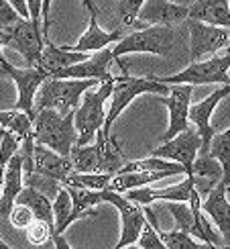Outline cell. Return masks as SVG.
Listing matches in <instances>:
<instances>
[{
  "label": "cell",
  "instance_id": "obj_1",
  "mask_svg": "<svg viewBox=\"0 0 230 249\" xmlns=\"http://www.w3.org/2000/svg\"><path fill=\"white\" fill-rule=\"evenodd\" d=\"M33 137L35 143L53 149L61 155H69L76 145L78 131L74 124V110L61 115L55 108H39L33 115Z\"/></svg>",
  "mask_w": 230,
  "mask_h": 249
},
{
  "label": "cell",
  "instance_id": "obj_2",
  "mask_svg": "<svg viewBox=\"0 0 230 249\" xmlns=\"http://www.w3.org/2000/svg\"><path fill=\"white\" fill-rule=\"evenodd\" d=\"M96 84H98V80H92V78H53V76H49L41 82V86L35 94L33 115L39 108H55L61 115L76 110L82 100V94Z\"/></svg>",
  "mask_w": 230,
  "mask_h": 249
},
{
  "label": "cell",
  "instance_id": "obj_3",
  "mask_svg": "<svg viewBox=\"0 0 230 249\" xmlns=\"http://www.w3.org/2000/svg\"><path fill=\"white\" fill-rule=\"evenodd\" d=\"M180 43L177 27L151 25L143 31H134L131 35H122L116 45L112 47L114 57H122L127 53H153L161 57H171Z\"/></svg>",
  "mask_w": 230,
  "mask_h": 249
},
{
  "label": "cell",
  "instance_id": "obj_4",
  "mask_svg": "<svg viewBox=\"0 0 230 249\" xmlns=\"http://www.w3.org/2000/svg\"><path fill=\"white\" fill-rule=\"evenodd\" d=\"M112 84H114V80H104V82H98L96 90L88 88L82 94L80 105L74 110V124L78 131L76 145L92 143L94 137H96V133L104 124V119H106L104 105H106V100L110 98Z\"/></svg>",
  "mask_w": 230,
  "mask_h": 249
},
{
  "label": "cell",
  "instance_id": "obj_5",
  "mask_svg": "<svg viewBox=\"0 0 230 249\" xmlns=\"http://www.w3.org/2000/svg\"><path fill=\"white\" fill-rule=\"evenodd\" d=\"M167 92H169V86L163 84V82H157L155 78H131V76L114 78L112 92H110V108L106 112V119H104V124L100 127V131L110 135L114 121L120 117V112L139 94H161L163 96Z\"/></svg>",
  "mask_w": 230,
  "mask_h": 249
},
{
  "label": "cell",
  "instance_id": "obj_6",
  "mask_svg": "<svg viewBox=\"0 0 230 249\" xmlns=\"http://www.w3.org/2000/svg\"><path fill=\"white\" fill-rule=\"evenodd\" d=\"M228 68H230V53L224 55H210L204 59L192 61L183 71L175 76H151L157 82L163 84H230V76H228Z\"/></svg>",
  "mask_w": 230,
  "mask_h": 249
},
{
  "label": "cell",
  "instance_id": "obj_7",
  "mask_svg": "<svg viewBox=\"0 0 230 249\" xmlns=\"http://www.w3.org/2000/svg\"><path fill=\"white\" fill-rule=\"evenodd\" d=\"M0 43H2V47L18 51L25 57L27 66H37L45 45V37L43 31H41V25L33 23L31 18L20 17L13 25L0 29Z\"/></svg>",
  "mask_w": 230,
  "mask_h": 249
},
{
  "label": "cell",
  "instance_id": "obj_8",
  "mask_svg": "<svg viewBox=\"0 0 230 249\" xmlns=\"http://www.w3.org/2000/svg\"><path fill=\"white\" fill-rule=\"evenodd\" d=\"M185 29L190 33V55L192 61L216 55L230 43V27L210 25L197 18H185Z\"/></svg>",
  "mask_w": 230,
  "mask_h": 249
},
{
  "label": "cell",
  "instance_id": "obj_9",
  "mask_svg": "<svg viewBox=\"0 0 230 249\" xmlns=\"http://www.w3.org/2000/svg\"><path fill=\"white\" fill-rule=\"evenodd\" d=\"M104 202H110L114 209L120 213V239L116 243V249L134 245L143 231V225L147 223V216L143 213V206L129 200L122 192H114L104 188Z\"/></svg>",
  "mask_w": 230,
  "mask_h": 249
},
{
  "label": "cell",
  "instance_id": "obj_10",
  "mask_svg": "<svg viewBox=\"0 0 230 249\" xmlns=\"http://www.w3.org/2000/svg\"><path fill=\"white\" fill-rule=\"evenodd\" d=\"M200 147H202L200 133L196 131V127H187L181 133H177L175 137L163 141V145H159L157 149H153V155L181 163L185 168V174H192V165L197 158V153H200Z\"/></svg>",
  "mask_w": 230,
  "mask_h": 249
},
{
  "label": "cell",
  "instance_id": "obj_11",
  "mask_svg": "<svg viewBox=\"0 0 230 249\" xmlns=\"http://www.w3.org/2000/svg\"><path fill=\"white\" fill-rule=\"evenodd\" d=\"M0 68H2L4 74L16 84L18 100H16V107H15V108L27 112V115L33 119L35 94H37V90H39V86H41V82H43L47 76H45L39 68H35V66H29V68H25V70H20V68H15V66L10 64V61H6V59L0 61Z\"/></svg>",
  "mask_w": 230,
  "mask_h": 249
},
{
  "label": "cell",
  "instance_id": "obj_12",
  "mask_svg": "<svg viewBox=\"0 0 230 249\" xmlns=\"http://www.w3.org/2000/svg\"><path fill=\"white\" fill-rule=\"evenodd\" d=\"M116 61L114 57V51L112 47H102L98 49L94 55H88L86 59L78 61L74 66H67V68H61L57 70L53 78H92V80H114V76L110 74V66Z\"/></svg>",
  "mask_w": 230,
  "mask_h": 249
},
{
  "label": "cell",
  "instance_id": "obj_13",
  "mask_svg": "<svg viewBox=\"0 0 230 249\" xmlns=\"http://www.w3.org/2000/svg\"><path fill=\"white\" fill-rule=\"evenodd\" d=\"M192 92H194L192 84H181V86L175 84L169 88V96L159 94V102L169 110V127H167V133L163 135V141L175 137L177 133H181L187 127H192L190 119H187V110H190L192 105Z\"/></svg>",
  "mask_w": 230,
  "mask_h": 249
},
{
  "label": "cell",
  "instance_id": "obj_14",
  "mask_svg": "<svg viewBox=\"0 0 230 249\" xmlns=\"http://www.w3.org/2000/svg\"><path fill=\"white\" fill-rule=\"evenodd\" d=\"M228 94H230V84H224L222 88L214 90L212 94L208 98H204L202 102H197V105H190L187 119H190V123L196 127V131L200 133V139H202V147H200V153H197V155H206L208 149H210L212 135L216 133L212 129V124H210L212 112H214V108L218 105H220V100H224Z\"/></svg>",
  "mask_w": 230,
  "mask_h": 249
},
{
  "label": "cell",
  "instance_id": "obj_15",
  "mask_svg": "<svg viewBox=\"0 0 230 249\" xmlns=\"http://www.w3.org/2000/svg\"><path fill=\"white\" fill-rule=\"evenodd\" d=\"M194 190H196V176L194 174H185L183 182L175 184V186H167V188H163V190L149 188V186H139V188H131V190L122 192V194L127 196L129 200L145 206V204H153L157 200H163V202H167V200L187 202Z\"/></svg>",
  "mask_w": 230,
  "mask_h": 249
},
{
  "label": "cell",
  "instance_id": "obj_16",
  "mask_svg": "<svg viewBox=\"0 0 230 249\" xmlns=\"http://www.w3.org/2000/svg\"><path fill=\"white\" fill-rule=\"evenodd\" d=\"M33 172L51 178L59 184H66L69 176L74 174V163H71L69 155H61L53 149L45 147L41 143H35L33 147Z\"/></svg>",
  "mask_w": 230,
  "mask_h": 249
},
{
  "label": "cell",
  "instance_id": "obj_17",
  "mask_svg": "<svg viewBox=\"0 0 230 249\" xmlns=\"http://www.w3.org/2000/svg\"><path fill=\"white\" fill-rule=\"evenodd\" d=\"M226 184L218 180L212 190L206 194V198H202L200 209L212 216V221L216 223L218 231H220L222 237V245L230 247V202L226 198Z\"/></svg>",
  "mask_w": 230,
  "mask_h": 249
},
{
  "label": "cell",
  "instance_id": "obj_18",
  "mask_svg": "<svg viewBox=\"0 0 230 249\" xmlns=\"http://www.w3.org/2000/svg\"><path fill=\"white\" fill-rule=\"evenodd\" d=\"M185 4H175L169 0H145L139 8L137 18L149 25H167V27H180L187 18Z\"/></svg>",
  "mask_w": 230,
  "mask_h": 249
},
{
  "label": "cell",
  "instance_id": "obj_19",
  "mask_svg": "<svg viewBox=\"0 0 230 249\" xmlns=\"http://www.w3.org/2000/svg\"><path fill=\"white\" fill-rule=\"evenodd\" d=\"M25 186L23 182V158L16 151L4 165V178L2 190H0V219H8V213L13 209L16 194Z\"/></svg>",
  "mask_w": 230,
  "mask_h": 249
},
{
  "label": "cell",
  "instance_id": "obj_20",
  "mask_svg": "<svg viewBox=\"0 0 230 249\" xmlns=\"http://www.w3.org/2000/svg\"><path fill=\"white\" fill-rule=\"evenodd\" d=\"M86 57H88L86 51H71V49H66L64 45L57 47V45L51 43L49 39H45L43 51H41V57H39L35 68H39L49 78V76H53L57 70L74 66V64H78V61L86 59Z\"/></svg>",
  "mask_w": 230,
  "mask_h": 249
},
{
  "label": "cell",
  "instance_id": "obj_21",
  "mask_svg": "<svg viewBox=\"0 0 230 249\" xmlns=\"http://www.w3.org/2000/svg\"><path fill=\"white\" fill-rule=\"evenodd\" d=\"M169 176H177L169 170H131V172H116L112 174L108 182V190L114 192H127L131 188H139V186H151L159 180H165Z\"/></svg>",
  "mask_w": 230,
  "mask_h": 249
},
{
  "label": "cell",
  "instance_id": "obj_22",
  "mask_svg": "<svg viewBox=\"0 0 230 249\" xmlns=\"http://www.w3.org/2000/svg\"><path fill=\"white\" fill-rule=\"evenodd\" d=\"M98 15H90V23H88V29L82 33V37L78 39V43L74 45H64L66 49H71V51H98L102 47H108L112 43H116V41L122 37V31H104L100 29L98 20H96Z\"/></svg>",
  "mask_w": 230,
  "mask_h": 249
},
{
  "label": "cell",
  "instance_id": "obj_23",
  "mask_svg": "<svg viewBox=\"0 0 230 249\" xmlns=\"http://www.w3.org/2000/svg\"><path fill=\"white\" fill-rule=\"evenodd\" d=\"M187 18H197L210 25L230 27V8L228 0H196L187 8Z\"/></svg>",
  "mask_w": 230,
  "mask_h": 249
},
{
  "label": "cell",
  "instance_id": "obj_24",
  "mask_svg": "<svg viewBox=\"0 0 230 249\" xmlns=\"http://www.w3.org/2000/svg\"><path fill=\"white\" fill-rule=\"evenodd\" d=\"M66 188H67V192L71 196V213H69L71 225H74L76 221H80V219H86V216L94 214V209L104 202L102 190L80 188V186H66Z\"/></svg>",
  "mask_w": 230,
  "mask_h": 249
},
{
  "label": "cell",
  "instance_id": "obj_25",
  "mask_svg": "<svg viewBox=\"0 0 230 249\" xmlns=\"http://www.w3.org/2000/svg\"><path fill=\"white\" fill-rule=\"evenodd\" d=\"M15 202L29 206L35 219L45 221L47 225L53 227V209H51V200H49L47 194H43L41 190L33 188V186H23L20 192L16 194Z\"/></svg>",
  "mask_w": 230,
  "mask_h": 249
},
{
  "label": "cell",
  "instance_id": "obj_26",
  "mask_svg": "<svg viewBox=\"0 0 230 249\" xmlns=\"http://www.w3.org/2000/svg\"><path fill=\"white\" fill-rule=\"evenodd\" d=\"M208 155H212V158L222 165V178H220V182H224L226 188H228V186H230V127L224 133H214L212 135Z\"/></svg>",
  "mask_w": 230,
  "mask_h": 249
},
{
  "label": "cell",
  "instance_id": "obj_27",
  "mask_svg": "<svg viewBox=\"0 0 230 249\" xmlns=\"http://www.w3.org/2000/svg\"><path fill=\"white\" fill-rule=\"evenodd\" d=\"M0 127L8 129L10 133H15L18 141H23L27 135L33 133V119L27 112L13 108V110H0Z\"/></svg>",
  "mask_w": 230,
  "mask_h": 249
},
{
  "label": "cell",
  "instance_id": "obj_28",
  "mask_svg": "<svg viewBox=\"0 0 230 249\" xmlns=\"http://www.w3.org/2000/svg\"><path fill=\"white\" fill-rule=\"evenodd\" d=\"M69 160L76 172H98V147L96 143L74 145L69 151Z\"/></svg>",
  "mask_w": 230,
  "mask_h": 249
},
{
  "label": "cell",
  "instance_id": "obj_29",
  "mask_svg": "<svg viewBox=\"0 0 230 249\" xmlns=\"http://www.w3.org/2000/svg\"><path fill=\"white\" fill-rule=\"evenodd\" d=\"M112 174L104 172H74L69 176L66 186H80V188H92V190H104L108 188V182Z\"/></svg>",
  "mask_w": 230,
  "mask_h": 249
},
{
  "label": "cell",
  "instance_id": "obj_30",
  "mask_svg": "<svg viewBox=\"0 0 230 249\" xmlns=\"http://www.w3.org/2000/svg\"><path fill=\"white\" fill-rule=\"evenodd\" d=\"M159 233V239L163 241L165 249H197V247H204L202 241H197L196 237H192L190 233L185 231H161L157 229Z\"/></svg>",
  "mask_w": 230,
  "mask_h": 249
},
{
  "label": "cell",
  "instance_id": "obj_31",
  "mask_svg": "<svg viewBox=\"0 0 230 249\" xmlns=\"http://www.w3.org/2000/svg\"><path fill=\"white\" fill-rule=\"evenodd\" d=\"M192 174L200 176V178H208L212 182H218L222 178V165L208 153L206 155H197L194 165H192Z\"/></svg>",
  "mask_w": 230,
  "mask_h": 249
},
{
  "label": "cell",
  "instance_id": "obj_32",
  "mask_svg": "<svg viewBox=\"0 0 230 249\" xmlns=\"http://www.w3.org/2000/svg\"><path fill=\"white\" fill-rule=\"evenodd\" d=\"M165 204H167V211H169L171 216H173L177 229L190 233L192 231V223H194V214H192L190 204L180 202V200H167Z\"/></svg>",
  "mask_w": 230,
  "mask_h": 249
},
{
  "label": "cell",
  "instance_id": "obj_33",
  "mask_svg": "<svg viewBox=\"0 0 230 249\" xmlns=\"http://www.w3.org/2000/svg\"><path fill=\"white\" fill-rule=\"evenodd\" d=\"M27 239L31 245L35 247H41V245H47L51 243V235H53V227L47 225L45 221H39V219H33V223H31L27 227Z\"/></svg>",
  "mask_w": 230,
  "mask_h": 249
},
{
  "label": "cell",
  "instance_id": "obj_34",
  "mask_svg": "<svg viewBox=\"0 0 230 249\" xmlns=\"http://www.w3.org/2000/svg\"><path fill=\"white\" fill-rule=\"evenodd\" d=\"M18 145H20V141L15 133H10L8 129H0V165H2V168L18 151Z\"/></svg>",
  "mask_w": 230,
  "mask_h": 249
},
{
  "label": "cell",
  "instance_id": "obj_35",
  "mask_svg": "<svg viewBox=\"0 0 230 249\" xmlns=\"http://www.w3.org/2000/svg\"><path fill=\"white\" fill-rule=\"evenodd\" d=\"M33 219H35V216H33V213H31L29 206L18 204V202H15L13 209H10V213H8L10 225H13L15 229H20V231H25L27 227L33 223Z\"/></svg>",
  "mask_w": 230,
  "mask_h": 249
},
{
  "label": "cell",
  "instance_id": "obj_36",
  "mask_svg": "<svg viewBox=\"0 0 230 249\" xmlns=\"http://www.w3.org/2000/svg\"><path fill=\"white\" fill-rule=\"evenodd\" d=\"M134 245L145 247V249H165L163 241L159 239V233H157V229L149 221L143 225V231H141L139 239H137V243H134Z\"/></svg>",
  "mask_w": 230,
  "mask_h": 249
},
{
  "label": "cell",
  "instance_id": "obj_37",
  "mask_svg": "<svg viewBox=\"0 0 230 249\" xmlns=\"http://www.w3.org/2000/svg\"><path fill=\"white\" fill-rule=\"evenodd\" d=\"M143 2L145 0H118V17L122 18L124 25L137 23V13Z\"/></svg>",
  "mask_w": 230,
  "mask_h": 249
},
{
  "label": "cell",
  "instance_id": "obj_38",
  "mask_svg": "<svg viewBox=\"0 0 230 249\" xmlns=\"http://www.w3.org/2000/svg\"><path fill=\"white\" fill-rule=\"evenodd\" d=\"M18 18H20V15L16 13V10L10 6L6 0H0V29L13 25L15 20H18Z\"/></svg>",
  "mask_w": 230,
  "mask_h": 249
},
{
  "label": "cell",
  "instance_id": "obj_39",
  "mask_svg": "<svg viewBox=\"0 0 230 249\" xmlns=\"http://www.w3.org/2000/svg\"><path fill=\"white\" fill-rule=\"evenodd\" d=\"M51 2H53V0H43V2H41V31H43V37H45V39H47L49 25H51V18H49Z\"/></svg>",
  "mask_w": 230,
  "mask_h": 249
},
{
  "label": "cell",
  "instance_id": "obj_40",
  "mask_svg": "<svg viewBox=\"0 0 230 249\" xmlns=\"http://www.w3.org/2000/svg\"><path fill=\"white\" fill-rule=\"evenodd\" d=\"M41 2L43 0H27V6H29V18L33 23L41 25Z\"/></svg>",
  "mask_w": 230,
  "mask_h": 249
},
{
  "label": "cell",
  "instance_id": "obj_41",
  "mask_svg": "<svg viewBox=\"0 0 230 249\" xmlns=\"http://www.w3.org/2000/svg\"><path fill=\"white\" fill-rule=\"evenodd\" d=\"M6 2L13 6L16 13L23 17V18H29V6H27V0H6Z\"/></svg>",
  "mask_w": 230,
  "mask_h": 249
},
{
  "label": "cell",
  "instance_id": "obj_42",
  "mask_svg": "<svg viewBox=\"0 0 230 249\" xmlns=\"http://www.w3.org/2000/svg\"><path fill=\"white\" fill-rule=\"evenodd\" d=\"M83 6H86V10L90 15H98V8L92 4V0H83Z\"/></svg>",
  "mask_w": 230,
  "mask_h": 249
},
{
  "label": "cell",
  "instance_id": "obj_43",
  "mask_svg": "<svg viewBox=\"0 0 230 249\" xmlns=\"http://www.w3.org/2000/svg\"><path fill=\"white\" fill-rule=\"evenodd\" d=\"M6 247H8V245H6V243H4L2 239H0V249H6Z\"/></svg>",
  "mask_w": 230,
  "mask_h": 249
},
{
  "label": "cell",
  "instance_id": "obj_44",
  "mask_svg": "<svg viewBox=\"0 0 230 249\" xmlns=\"http://www.w3.org/2000/svg\"><path fill=\"white\" fill-rule=\"evenodd\" d=\"M4 59V55H2V43H0V61Z\"/></svg>",
  "mask_w": 230,
  "mask_h": 249
},
{
  "label": "cell",
  "instance_id": "obj_45",
  "mask_svg": "<svg viewBox=\"0 0 230 249\" xmlns=\"http://www.w3.org/2000/svg\"><path fill=\"white\" fill-rule=\"evenodd\" d=\"M228 8H230V0H228Z\"/></svg>",
  "mask_w": 230,
  "mask_h": 249
},
{
  "label": "cell",
  "instance_id": "obj_46",
  "mask_svg": "<svg viewBox=\"0 0 230 249\" xmlns=\"http://www.w3.org/2000/svg\"><path fill=\"white\" fill-rule=\"evenodd\" d=\"M228 76H230V68H228Z\"/></svg>",
  "mask_w": 230,
  "mask_h": 249
},
{
  "label": "cell",
  "instance_id": "obj_47",
  "mask_svg": "<svg viewBox=\"0 0 230 249\" xmlns=\"http://www.w3.org/2000/svg\"><path fill=\"white\" fill-rule=\"evenodd\" d=\"M228 190H230V186H228Z\"/></svg>",
  "mask_w": 230,
  "mask_h": 249
}]
</instances>
